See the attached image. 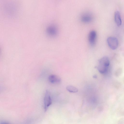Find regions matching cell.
Listing matches in <instances>:
<instances>
[{"label": "cell", "mask_w": 124, "mask_h": 124, "mask_svg": "<svg viewBox=\"0 0 124 124\" xmlns=\"http://www.w3.org/2000/svg\"><path fill=\"white\" fill-rule=\"evenodd\" d=\"M48 79L49 81L52 83H59L61 81V79L59 77L55 75H50Z\"/></svg>", "instance_id": "obj_7"}, {"label": "cell", "mask_w": 124, "mask_h": 124, "mask_svg": "<svg viewBox=\"0 0 124 124\" xmlns=\"http://www.w3.org/2000/svg\"><path fill=\"white\" fill-rule=\"evenodd\" d=\"M93 78H97V76L96 75H94L93 76Z\"/></svg>", "instance_id": "obj_11"}, {"label": "cell", "mask_w": 124, "mask_h": 124, "mask_svg": "<svg viewBox=\"0 0 124 124\" xmlns=\"http://www.w3.org/2000/svg\"><path fill=\"white\" fill-rule=\"evenodd\" d=\"M44 101V110L45 112H46L52 102L50 93L48 90L46 91Z\"/></svg>", "instance_id": "obj_4"}, {"label": "cell", "mask_w": 124, "mask_h": 124, "mask_svg": "<svg viewBox=\"0 0 124 124\" xmlns=\"http://www.w3.org/2000/svg\"><path fill=\"white\" fill-rule=\"evenodd\" d=\"M46 32L49 36L51 37H55L57 34V28L54 25H50L47 28Z\"/></svg>", "instance_id": "obj_5"}, {"label": "cell", "mask_w": 124, "mask_h": 124, "mask_svg": "<svg viewBox=\"0 0 124 124\" xmlns=\"http://www.w3.org/2000/svg\"><path fill=\"white\" fill-rule=\"evenodd\" d=\"M4 8L7 14L10 16H14L16 12V5L13 2L7 3L5 5Z\"/></svg>", "instance_id": "obj_2"}, {"label": "cell", "mask_w": 124, "mask_h": 124, "mask_svg": "<svg viewBox=\"0 0 124 124\" xmlns=\"http://www.w3.org/2000/svg\"><path fill=\"white\" fill-rule=\"evenodd\" d=\"M115 20L116 23L118 26H120L122 24V20L119 12L116 11L114 15Z\"/></svg>", "instance_id": "obj_9"}, {"label": "cell", "mask_w": 124, "mask_h": 124, "mask_svg": "<svg viewBox=\"0 0 124 124\" xmlns=\"http://www.w3.org/2000/svg\"><path fill=\"white\" fill-rule=\"evenodd\" d=\"M109 64L108 58L107 56L104 57L99 61L97 69L100 73H105L107 72Z\"/></svg>", "instance_id": "obj_1"}, {"label": "cell", "mask_w": 124, "mask_h": 124, "mask_svg": "<svg viewBox=\"0 0 124 124\" xmlns=\"http://www.w3.org/2000/svg\"><path fill=\"white\" fill-rule=\"evenodd\" d=\"M107 42L109 47L112 49H116L118 46V40L117 39L114 37H110L108 38Z\"/></svg>", "instance_id": "obj_3"}, {"label": "cell", "mask_w": 124, "mask_h": 124, "mask_svg": "<svg viewBox=\"0 0 124 124\" xmlns=\"http://www.w3.org/2000/svg\"><path fill=\"white\" fill-rule=\"evenodd\" d=\"M96 37V33L94 31H92L89 33L88 35V40L90 44L93 45L95 43Z\"/></svg>", "instance_id": "obj_6"}, {"label": "cell", "mask_w": 124, "mask_h": 124, "mask_svg": "<svg viewBox=\"0 0 124 124\" xmlns=\"http://www.w3.org/2000/svg\"><path fill=\"white\" fill-rule=\"evenodd\" d=\"M66 89L69 92L73 93H75L78 92V90L76 87L71 85L67 86Z\"/></svg>", "instance_id": "obj_10"}, {"label": "cell", "mask_w": 124, "mask_h": 124, "mask_svg": "<svg viewBox=\"0 0 124 124\" xmlns=\"http://www.w3.org/2000/svg\"><path fill=\"white\" fill-rule=\"evenodd\" d=\"M91 15L86 14L83 15L81 18V21L85 23L90 22L92 20L93 18Z\"/></svg>", "instance_id": "obj_8"}]
</instances>
